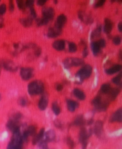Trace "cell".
Listing matches in <instances>:
<instances>
[{"label": "cell", "instance_id": "681fc988", "mask_svg": "<svg viewBox=\"0 0 122 149\" xmlns=\"http://www.w3.org/2000/svg\"><path fill=\"white\" fill-rule=\"evenodd\" d=\"M46 3H47L46 0H38L37 1V4L40 6H42Z\"/></svg>", "mask_w": 122, "mask_h": 149}, {"label": "cell", "instance_id": "ab89813d", "mask_svg": "<svg viewBox=\"0 0 122 149\" xmlns=\"http://www.w3.org/2000/svg\"><path fill=\"white\" fill-rule=\"evenodd\" d=\"M30 17L32 18L33 19L36 18L37 14H36V13L34 7L30 8Z\"/></svg>", "mask_w": 122, "mask_h": 149}, {"label": "cell", "instance_id": "bcb514c9", "mask_svg": "<svg viewBox=\"0 0 122 149\" xmlns=\"http://www.w3.org/2000/svg\"><path fill=\"white\" fill-rule=\"evenodd\" d=\"M105 0H100V1H98L95 5V8H98V7H102L104 3H105Z\"/></svg>", "mask_w": 122, "mask_h": 149}, {"label": "cell", "instance_id": "cb8c5ba5", "mask_svg": "<svg viewBox=\"0 0 122 149\" xmlns=\"http://www.w3.org/2000/svg\"><path fill=\"white\" fill-rule=\"evenodd\" d=\"M44 133H45V129L43 128L42 129H41V130L40 131L39 133L37 134L34 138L33 141H32V143L34 145L36 144L38 142H40V141L43 138L44 135Z\"/></svg>", "mask_w": 122, "mask_h": 149}, {"label": "cell", "instance_id": "f1b7e54d", "mask_svg": "<svg viewBox=\"0 0 122 149\" xmlns=\"http://www.w3.org/2000/svg\"><path fill=\"white\" fill-rule=\"evenodd\" d=\"M52 111L56 115H58L60 113H61V108L59 107V105L58 104L57 102L55 101L52 104Z\"/></svg>", "mask_w": 122, "mask_h": 149}, {"label": "cell", "instance_id": "484cf974", "mask_svg": "<svg viewBox=\"0 0 122 149\" xmlns=\"http://www.w3.org/2000/svg\"><path fill=\"white\" fill-rule=\"evenodd\" d=\"M20 21L23 26H24L25 27H29L30 26H31L32 25L33 19L30 17H29L27 18H23L20 19Z\"/></svg>", "mask_w": 122, "mask_h": 149}, {"label": "cell", "instance_id": "d4e9b609", "mask_svg": "<svg viewBox=\"0 0 122 149\" xmlns=\"http://www.w3.org/2000/svg\"><path fill=\"white\" fill-rule=\"evenodd\" d=\"M85 123V120L84 117H83V115H78L76 118L75 119L74 122H73V125H76V126H83V125Z\"/></svg>", "mask_w": 122, "mask_h": 149}, {"label": "cell", "instance_id": "e0dca14e", "mask_svg": "<svg viewBox=\"0 0 122 149\" xmlns=\"http://www.w3.org/2000/svg\"><path fill=\"white\" fill-rule=\"evenodd\" d=\"M6 126L7 128H8L9 130H10L11 131H12L13 132L19 130V122L14 121L11 119L7 122Z\"/></svg>", "mask_w": 122, "mask_h": 149}, {"label": "cell", "instance_id": "e575fe53", "mask_svg": "<svg viewBox=\"0 0 122 149\" xmlns=\"http://www.w3.org/2000/svg\"><path fill=\"white\" fill-rule=\"evenodd\" d=\"M66 143H67V144L68 148H69V149L74 148V143L73 142V140L70 137L67 138Z\"/></svg>", "mask_w": 122, "mask_h": 149}, {"label": "cell", "instance_id": "7c38bea8", "mask_svg": "<svg viewBox=\"0 0 122 149\" xmlns=\"http://www.w3.org/2000/svg\"><path fill=\"white\" fill-rule=\"evenodd\" d=\"M111 123H121L122 121V109L120 108L114 114H113L110 119Z\"/></svg>", "mask_w": 122, "mask_h": 149}, {"label": "cell", "instance_id": "d6986e66", "mask_svg": "<svg viewBox=\"0 0 122 149\" xmlns=\"http://www.w3.org/2000/svg\"><path fill=\"white\" fill-rule=\"evenodd\" d=\"M67 105L68 111L72 113L74 112L76 109L79 107V104L78 102L72 99H68L67 101Z\"/></svg>", "mask_w": 122, "mask_h": 149}, {"label": "cell", "instance_id": "d6a6232c", "mask_svg": "<svg viewBox=\"0 0 122 149\" xmlns=\"http://www.w3.org/2000/svg\"><path fill=\"white\" fill-rule=\"evenodd\" d=\"M78 49V47L74 43L70 42L68 43V52L70 53H74Z\"/></svg>", "mask_w": 122, "mask_h": 149}, {"label": "cell", "instance_id": "816d5d0a", "mask_svg": "<svg viewBox=\"0 0 122 149\" xmlns=\"http://www.w3.org/2000/svg\"><path fill=\"white\" fill-rule=\"evenodd\" d=\"M4 26V20L2 17H0V28Z\"/></svg>", "mask_w": 122, "mask_h": 149}, {"label": "cell", "instance_id": "2e32d148", "mask_svg": "<svg viewBox=\"0 0 122 149\" xmlns=\"http://www.w3.org/2000/svg\"><path fill=\"white\" fill-rule=\"evenodd\" d=\"M48 104V98L46 95H43L38 103V107L41 111H44L47 108Z\"/></svg>", "mask_w": 122, "mask_h": 149}, {"label": "cell", "instance_id": "ac0fdd59", "mask_svg": "<svg viewBox=\"0 0 122 149\" xmlns=\"http://www.w3.org/2000/svg\"><path fill=\"white\" fill-rule=\"evenodd\" d=\"M67 21V17L65 15L61 14L58 15V17L57 19V21L55 23V26L62 28L65 25Z\"/></svg>", "mask_w": 122, "mask_h": 149}, {"label": "cell", "instance_id": "277c9868", "mask_svg": "<svg viewBox=\"0 0 122 149\" xmlns=\"http://www.w3.org/2000/svg\"><path fill=\"white\" fill-rule=\"evenodd\" d=\"M92 104L98 111H105L109 107V103L107 101H103L101 96L96 97L93 101Z\"/></svg>", "mask_w": 122, "mask_h": 149}, {"label": "cell", "instance_id": "8d00e7d4", "mask_svg": "<svg viewBox=\"0 0 122 149\" xmlns=\"http://www.w3.org/2000/svg\"><path fill=\"white\" fill-rule=\"evenodd\" d=\"M19 104L21 107H25L27 104V100L25 98H20L19 100Z\"/></svg>", "mask_w": 122, "mask_h": 149}, {"label": "cell", "instance_id": "7402d4cb", "mask_svg": "<svg viewBox=\"0 0 122 149\" xmlns=\"http://www.w3.org/2000/svg\"><path fill=\"white\" fill-rule=\"evenodd\" d=\"M113 28V23L109 19H105V26L104 27V31L106 34H109Z\"/></svg>", "mask_w": 122, "mask_h": 149}, {"label": "cell", "instance_id": "30bf717a", "mask_svg": "<svg viewBox=\"0 0 122 149\" xmlns=\"http://www.w3.org/2000/svg\"><path fill=\"white\" fill-rule=\"evenodd\" d=\"M62 28L54 26L50 28L47 33V36L50 38H56L62 34Z\"/></svg>", "mask_w": 122, "mask_h": 149}, {"label": "cell", "instance_id": "7dc6e473", "mask_svg": "<svg viewBox=\"0 0 122 149\" xmlns=\"http://www.w3.org/2000/svg\"><path fill=\"white\" fill-rule=\"evenodd\" d=\"M54 125H55L56 127H57L58 128H63L62 124L61 123V122L58 120H56L54 121Z\"/></svg>", "mask_w": 122, "mask_h": 149}, {"label": "cell", "instance_id": "83f0119b", "mask_svg": "<svg viewBox=\"0 0 122 149\" xmlns=\"http://www.w3.org/2000/svg\"><path fill=\"white\" fill-rule=\"evenodd\" d=\"M91 49H92L93 53L94 55L97 56L100 52L101 48L98 44L97 42H94L91 43Z\"/></svg>", "mask_w": 122, "mask_h": 149}, {"label": "cell", "instance_id": "6da1fadb", "mask_svg": "<svg viewBox=\"0 0 122 149\" xmlns=\"http://www.w3.org/2000/svg\"><path fill=\"white\" fill-rule=\"evenodd\" d=\"M23 141V140L19 129L13 132L11 141L7 149H22Z\"/></svg>", "mask_w": 122, "mask_h": 149}, {"label": "cell", "instance_id": "4316f807", "mask_svg": "<svg viewBox=\"0 0 122 149\" xmlns=\"http://www.w3.org/2000/svg\"><path fill=\"white\" fill-rule=\"evenodd\" d=\"M120 92V89L117 88H111L110 92L109 93V98L111 101H113L116 98L117 95H119V93Z\"/></svg>", "mask_w": 122, "mask_h": 149}, {"label": "cell", "instance_id": "7bdbcfd3", "mask_svg": "<svg viewBox=\"0 0 122 149\" xmlns=\"http://www.w3.org/2000/svg\"><path fill=\"white\" fill-rule=\"evenodd\" d=\"M34 4V0H27V1H26L25 5L27 7L31 8L33 7V5Z\"/></svg>", "mask_w": 122, "mask_h": 149}, {"label": "cell", "instance_id": "d590c367", "mask_svg": "<svg viewBox=\"0 0 122 149\" xmlns=\"http://www.w3.org/2000/svg\"><path fill=\"white\" fill-rule=\"evenodd\" d=\"M39 147L40 149H48V143L44 139H42L40 142Z\"/></svg>", "mask_w": 122, "mask_h": 149}, {"label": "cell", "instance_id": "8992f818", "mask_svg": "<svg viewBox=\"0 0 122 149\" xmlns=\"http://www.w3.org/2000/svg\"><path fill=\"white\" fill-rule=\"evenodd\" d=\"M91 134V132H89L85 128H82L79 135V140L82 146V149H86L88 146V140Z\"/></svg>", "mask_w": 122, "mask_h": 149}, {"label": "cell", "instance_id": "7a4b0ae2", "mask_svg": "<svg viewBox=\"0 0 122 149\" xmlns=\"http://www.w3.org/2000/svg\"><path fill=\"white\" fill-rule=\"evenodd\" d=\"M29 95L34 96L42 93L44 91V85L42 81H34L30 82L27 87Z\"/></svg>", "mask_w": 122, "mask_h": 149}, {"label": "cell", "instance_id": "1f68e13d", "mask_svg": "<svg viewBox=\"0 0 122 149\" xmlns=\"http://www.w3.org/2000/svg\"><path fill=\"white\" fill-rule=\"evenodd\" d=\"M36 24H37L38 26H42L47 25L49 22V20L43 17L42 19H37L36 20Z\"/></svg>", "mask_w": 122, "mask_h": 149}, {"label": "cell", "instance_id": "f35d334b", "mask_svg": "<svg viewBox=\"0 0 122 149\" xmlns=\"http://www.w3.org/2000/svg\"><path fill=\"white\" fill-rule=\"evenodd\" d=\"M113 43L115 45H119L121 42V37L119 36L114 37L113 39Z\"/></svg>", "mask_w": 122, "mask_h": 149}, {"label": "cell", "instance_id": "f907efd6", "mask_svg": "<svg viewBox=\"0 0 122 149\" xmlns=\"http://www.w3.org/2000/svg\"><path fill=\"white\" fill-rule=\"evenodd\" d=\"M63 89V86L62 84H58L56 87V89L58 91H62V89Z\"/></svg>", "mask_w": 122, "mask_h": 149}, {"label": "cell", "instance_id": "db71d44e", "mask_svg": "<svg viewBox=\"0 0 122 149\" xmlns=\"http://www.w3.org/2000/svg\"><path fill=\"white\" fill-rule=\"evenodd\" d=\"M14 48H16V49H17V48H19V44H14Z\"/></svg>", "mask_w": 122, "mask_h": 149}, {"label": "cell", "instance_id": "5b68a950", "mask_svg": "<svg viewBox=\"0 0 122 149\" xmlns=\"http://www.w3.org/2000/svg\"><path fill=\"white\" fill-rule=\"evenodd\" d=\"M84 60L78 58H68L63 61L65 68H70L72 66H79L84 64Z\"/></svg>", "mask_w": 122, "mask_h": 149}, {"label": "cell", "instance_id": "4fadbf2b", "mask_svg": "<svg viewBox=\"0 0 122 149\" xmlns=\"http://www.w3.org/2000/svg\"><path fill=\"white\" fill-rule=\"evenodd\" d=\"M36 128L34 125H30L27 128V129L23 132V134L22 135V137L23 140H26L29 136H34L36 134Z\"/></svg>", "mask_w": 122, "mask_h": 149}, {"label": "cell", "instance_id": "603a6c76", "mask_svg": "<svg viewBox=\"0 0 122 149\" xmlns=\"http://www.w3.org/2000/svg\"><path fill=\"white\" fill-rule=\"evenodd\" d=\"M73 94L79 100L83 101V100H85L86 98L85 93L80 89L75 88L73 90Z\"/></svg>", "mask_w": 122, "mask_h": 149}, {"label": "cell", "instance_id": "8fae6325", "mask_svg": "<svg viewBox=\"0 0 122 149\" xmlns=\"http://www.w3.org/2000/svg\"><path fill=\"white\" fill-rule=\"evenodd\" d=\"M42 14L44 18L50 20H52L54 17L55 12L54 9L51 7H45L42 10Z\"/></svg>", "mask_w": 122, "mask_h": 149}, {"label": "cell", "instance_id": "44dd1931", "mask_svg": "<svg viewBox=\"0 0 122 149\" xmlns=\"http://www.w3.org/2000/svg\"><path fill=\"white\" fill-rule=\"evenodd\" d=\"M122 66L120 65H116L112 67H111L109 69H107L105 70V72L108 75H113L116 74L118 72H120L121 70Z\"/></svg>", "mask_w": 122, "mask_h": 149}, {"label": "cell", "instance_id": "74e56055", "mask_svg": "<svg viewBox=\"0 0 122 149\" xmlns=\"http://www.w3.org/2000/svg\"><path fill=\"white\" fill-rule=\"evenodd\" d=\"M16 3L19 9L23 10L25 9V5L23 1H22V0H18V1H16Z\"/></svg>", "mask_w": 122, "mask_h": 149}, {"label": "cell", "instance_id": "b9f144b4", "mask_svg": "<svg viewBox=\"0 0 122 149\" xmlns=\"http://www.w3.org/2000/svg\"><path fill=\"white\" fill-rule=\"evenodd\" d=\"M34 48L35 49V56L38 57L41 53V49L40 48H38V47L36 45L35 46V47H34Z\"/></svg>", "mask_w": 122, "mask_h": 149}, {"label": "cell", "instance_id": "60d3db41", "mask_svg": "<svg viewBox=\"0 0 122 149\" xmlns=\"http://www.w3.org/2000/svg\"><path fill=\"white\" fill-rule=\"evenodd\" d=\"M7 10V7L5 4H3L0 5V15H2L5 14Z\"/></svg>", "mask_w": 122, "mask_h": 149}, {"label": "cell", "instance_id": "f6af8a7d", "mask_svg": "<svg viewBox=\"0 0 122 149\" xmlns=\"http://www.w3.org/2000/svg\"><path fill=\"white\" fill-rule=\"evenodd\" d=\"M98 44H99V46H100V48H104V47L106 45V42H105V40H104V39H100V40H99L98 42H97Z\"/></svg>", "mask_w": 122, "mask_h": 149}, {"label": "cell", "instance_id": "f5cc1de1", "mask_svg": "<svg viewBox=\"0 0 122 149\" xmlns=\"http://www.w3.org/2000/svg\"><path fill=\"white\" fill-rule=\"evenodd\" d=\"M118 28H119V31L121 32V31H122V23H121V22H120V23H119V25H118Z\"/></svg>", "mask_w": 122, "mask_h": 149}, {"label": "cell", "instance_id": "836d02e7", "mask_svg": "<svg viewBox=\"0 0 122 149\" xmlns=\"http://www.w3.org/2000/svg\"><path fill=\"white\" fill-rule=\"evenodd\" d=\"M111 81L114 83L121 86V74H119V75L116 76V77H113Z\"/></svg>", "mask_w": 122, "mask_h": 149}, {"label": "cell", "instance_id": "f546056e", "mask_svg": "<svg viewBox=\"0 0 122 149\" xmlns=\"http://www.w3.org/2000/svg\"><path fill=\"white\" fill-rule=\"evenodd\" d=\"M111 89V87L110 84L105 83L103 84L101 87V91L104 94H108Z\"/></svg>", "mask_w": 122, "mask_h": 149}, {"label": "cell", "instance_id": "52a82bcc", "mask_svg": "<svg viewBox=\"0 0 122 149\" xmlns=\"http://www.w3.org/2000/svg\"><path fill=\"white\" fill-rule=\"evenodd\" d=\"M34 69L31 68H22L20 70V75L22 79L28 81L34 76Z\"/></svg>", "mask_w": 122, "mask_h": 149}, {"label": "cell", "instance_id": "3957f363", "mask_svg": "<svg viewBox=\"0 0 122 149\" xmlns=\"http://www.w3.org/2000/svg\"><path fill=\"white\" fill-rule=\"evenodd\" d=\"M93 72V68L89 65H86L82 67L76 75L78 81L82 82L87 78H89Z\"/></svg>", "mask_w": 122, "mask_h": 149}, {"label": "cell", "instance_id": "c3c4849f", "mask_svg": "<svg viewBox=\"0 0 122 149\" xmlns=\"http://www.w3.org/2000/svg\"><path fill=\"white\" fill-rule=\"evenodd\" d=\"M9 10L11 12L13 11L14 10V3L12 1H10L9 3Z\"/></svg>", "mask_w": 122, "mask_h": 149}, {"label": "cell", "instance_id": "ba28073f", "mask_svg": "<svg viewBox=\"0 0 122 149\" xmlns=\"http://www.w3.org/2000/svg\"><path fill=\"white\" fill-rule=\"evenodd\" d=\"M78 17L79 19L84 23H85L87 25H90L91 24H93V23L94 22V19L93 18L90 16L89 15H88L87 13L83 11H79L78 12Z\"/></svg>", "mask_w": 122, "mask_h": 149}, {"label": "cell", "instance_id": "ee69618b", "mask_svg": "<svg viewBox=\"0 0 122 149\" xmlns=\"http://www.w3.org/2000/svg\"><path fill=\"white\" fill-rule=\"evenodd\" d=\"M85 45L84 47V49H83V58H86L88 55V47L86 44V43H83Z\"/></svg>", "mask_w": 122, "mask_h": 149}, {"label": "cell", "instance_id": "ffe728a7", "mask_svg": "<svg viewBox=\"0 0 122 149\" xmlns=\"http://www.w3.org/2000/svg\"><path fill=\"white\" fill-rule=\"evenodd\" d=\"M52 46L54 49L58 51L63 50L65 48V42L63 40H56L52 44Z\"/></svg>", "mask_w": 122, "mask_h": 149}, {"label": "cell", "instance_id": "5bb4252c", "mask_svg": "<svg viewBox=\"0 0 122 149\" xmlns=\"http://www.w3.org/2000/svg\"><path fill=\"white\" fill-rule=\"evenodd\" d=\"M103 131V123L101 121H97L94 125V132L95 134L98 136L100 137L102 135Z\"/></svg>", "mask_w": 122, "mask_h": 149}, {"label": "cell", "instance_id": "4dcf8cb0", "mask_svg": "<svg viewBox=\"0 0 122 149\" xmlns=\"http://www.w3.org/2000/svg\"><path fill=\"white\" fill-rule=\"evenodd\" d=\"M101 30H102L101 26L98 27L95 30L93 31L92 34H91V38H95L100 36L101 33Z\"/></svg>", "mask_w": 122, "mask_h": 149}, {"label": "cell", "instance_id": "9a60e30c", "mask_svg": "<svg viewBox=\"0 0 122 149\" xmlns=\"http://www.w3.org/2000/svg\"><path fill=\"white\" fill-rule=\"evenodd\" d=\"M56 132L54 130H50L47 131L46 132L44 133V140L46 142H52L53 140H54L56 138Z\"/></svg>", "mask_w": 122, "mask_h": 149}, {"label": "cell", "instance_id": "9c48e42d", "mask_svg": "<svg viewBox=\"0 0 122 149\" xmlns=\"http://www.w3.org/2000/svg\"><path fill=\"white\" fill-rule=\"evenodd\" d=\"M3 68L10 72H16L17 70V66L14 63L10 60H4L2 63Z\"/></svg>", "mask_w": 122, "mask_h": 149}]
</instances>
